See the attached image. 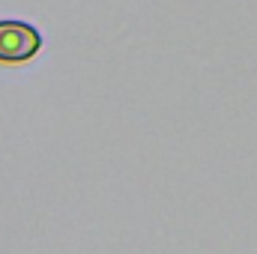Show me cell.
<instances>
[{"instance_id": "cell-1", "label": "cell", "mask_w": 257, "mask_h": 254, "mask_svg": "<svg viewBox=\"0 0 257 254\" xmlns=\"http://www.w3.org/2000/svg\"><path fill=\"white\" fill-rule=\"evenodd\" d=\"M42 48V33L27 21H0V63H24Z\"/></svg>"}]
</instances>
